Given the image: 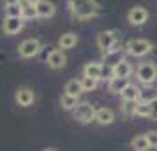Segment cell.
I'll return each instance as SVG.
<instances>
[{"label":"cell","instance_id":"1","mask_svg":"<svg viewBox=\"0 0 157 151\" xmlns=\"http://www.w3.org/2000/svg\"><path fill=\"white\" fill-rule=\"evenodd\" d=\"M67 5H69V11L72 13V16L81 21H86L94 16L101 14V5L92 0H69Z\"/></svg>","mask_w":157,"mask_h":151},{"label":"cell","instance_id":"2","mask_svg":"<svg viewBox=\"0 0 157 151\" xmlns=\"http://www.w3.org/2000/svg\"><path fill=\"white\" fill-rule=\"evenodd\" d=\"M152 49H154V42L148 41V39H131L125 44V53L132 55L136 58H141L145 55H148Z\"/></svg>","mask_w":157,"mask_h":151},{"label":"cell","instance_id":"3","mask_svg":"<svg viewBox=\"0 0 157 151\" xmlns=\"http://www.w3.org/2000/svg\"><path fill=\"white\" fill-rule=\"evenodd\" d=\"M136 79L145 86H150L157 79V65L154 62H143L136 69Z\"/></svg>","mask_w":157,"mask_h":151},{"label":"cell","instance_id":"4","mask_svg":"<svg viewBox=\"0 0 157 151\" xmlns=\"http://www.w3.org/2000/svg\"><path fill=\"white\" fill-rule=\"evenodd\" d=\"M72 116L79 123H90L95 118V107L90 102H78V106L72 109Z\"/></svg>","mask_w":157,"mask_h":151},{"label":"cell","instance_id":"5","mask_svg":"<svg viewBox=\"0 0 157 151\" xmlns=\"http://www.w3.org/2000/svg\"><path fill=\"white\" fill-rule=\"evenodd\" d=\"M118 41V34L117 30H102L99 35H97V48L102 51V55L113 48Z\"/></svg>","mask_w":157,"mask_h":151},{"label":"cell","instance_id":"6","mask_svg":"<svg viewBox=\"0 0 157 151\" xmlns=\"http://www.w3.org/2000/svg\"><path fill=\"white\" fill-rule=\"evenodd\" d=\"M102 56H104V65H108V67H115L117 63H120V62L125 60V48H122L120 44L117 42L113 48L108 51V53H104Z\"/></svg>","mask_w":157,"mask_h":151},{"label":"cell","instance_id":"7","mask_svg":"<svg viewBox=\"0 0 157 151\" xmlns=\"http://www.w3.org/2000/svg\"><path fill=\"white\" fill-rule=\"evenodd\" d=\"M39 51H41V42L37 39H27L20 44L18 55H20V58H32L36 56Z\"/></svg>","mask_w":157,"mask_h":151},{"label":"cell","instance_id":"8","mask_svg":"<svg viewBox=\"0 0 157 151\" xmlns=\"http://www.w3.org/2000/svg\"><path fill=\"white\" fill-rule=\"evenodd\" d=\"M127 21L132 25V27H141L148 21V11L141 5H136L127 13Z\"/></svg>","mask_w":157,"mask_h":151},{"label":"cell","instance_id":"9","mask_svg":"<svg viewBox=\"0 0 157 151\" xmlns=\"http://www.w3.org/2000/svg\"><path fill=\"white\" fill-rule=\"evenodd\" d=\"M16 104L18 106H21V107H30L32 104H34V100H36V93H34V90L29 86H20L18 90H16Z\"/></svg>","mask_w":157,"mask_h":151},{"label":"cell","instance_id":"10","mask_svg":"<svg viewBox=\"0 0 157 151\" xmlns=\"http://www.w3.org/2000/svg\"><path fill=\"white\" fill-rule=\"evenodd\" d=\"M46 63H48V67H50V69L58 70V69H64V67H65V63H67V58H65L64 51L51 49L50 53H48V56H46Z\"/></svg>","mask_w":157,"mask_h":151},{"label":"cell","instance_id":"11","mask_svg":"<svg viewBox=\"0 0 157 151\" xmlns=\"http://www.w3.org/2000/svg\"><path fill=\"white\" fill-rule=\"evenodd\" d=\"M2 30L6 35H16L23 30V20L21 18H6L2 23Z\"/></svg>","mask_w":157,"mask_h":151},{"label":"cell","instance_id":"12","mask_svg":"<svg viewBox=\"0 0 157 151\" xmlns=\"http://www.w3.org/2000/svg\"><path fill=\"white\" fill-rule=\"evenodd\" d=\"M34 4H36L37 18H44V20H46V18H51V16L55 14V11H57L55 4H51L48 0H37Z\"/></svg>","mask_w":157,"mask_h":151},{"label":"cell","instance_id":"13","mask_svg":"<svg viewBox=\"0 0 157 151\" xmlns=\"http://www.w3.org/2000/svg\"><path fill=\"white\" fill-rule=\"evenodd\" d=\"M94 121L99 123V125H111L115 121V113L111 111L109 107H101V109H95V118Z\"/></svg>","mask_w":157,"mask_h":151},{"label":"cell","instance_id":"14","mask_svg":"<svg viewBox=\"0 0 157 151\" xmlns=\"http://www.w3.org/2000/svg\"><path fill=\"white\" fill-rule=\"evenodd\" d=\"M101 72H102V65L99 62H90V63H85V67H83V76L85 77H90V79L99 81Z\"/></svg>","mask_w":157,"mask_h":151},{"label":"cell","instance_id":"15","mask_svg":"<svg viewBox=\"0 0 157 151\" xmlns=\"http://www.w3.org/2000/svg\"><path fill=\"white\" fill-rule=\"evenodd\" d=\"M111 69H113V77H120V79H129V76L132 74V67H131V63H129L127 60L117 63Z\"/></svg>","mask_w":157,"mask_h":151},{"label":"cell","instance_id":"16","mask_svg":"<svg viewBox=\"0 0 157 151\" xmlns=\"http://www.w3.org/2000/svg\"><path fill=\"white\" fill-rule=\"evenodd\" d=\"M76 44H78V35H76L74 32H65V34H62V37L58 39L60 49H72Z\"/></svg>","mask_w":157,"mask_h":151},{"label":"cell","instance_id":"17","mask_svg":"<svg viewBox=\"0 0 157 151\" xmlns=\"http://www.w3.org/2000/svg\"><path fill=\"white\" fill-rule=\"evenodd\" d=\"M155 99H157V90L152 86V84H150V86H145V88H140V100L138 102L152 104Z\"/></svg>","mask_w":157,"mask_h":151},{"label":"cell","instance_id":"18","mask_svg":"<svg viewBox=\"0 0 157 151\" xmlns=\"http://www.w3.org/2000/svg\"><path fill=\"white\" fill-rule=\"evenodd\" d=\"M127 86H129V79L113 77V79H109V83H108V92L109 93H122Z\"/></svg>","mask_w":157,"mask_h":151},{"label":"cell","instance_id":"19","mask_svg":"<svg viewBox=\"0 0 157 151\" xmlns=\"http://www.w3.org/2000/svg\"><path fill=\"white\" fill-rule=\"evenodd\" d=\"M20 7H21V20H36L37 18L34 2H20Z\"/></svg>","mask_w":157,"mask_h":151},{"label":"cell","instance_id":"20","mask_svg":"<svg viewBox=\"0 0 157 151\" xmlns=\"http://www.w3.org/2000/svg\"><path fill=\"white\" fill-rule=\"evenodd\" d=\"M64 92H65V95H71V97H76V99H78L79 93H83L79 79H71V81H67V83H65V86H64Z\"/></svg>","mask_w":157,"mask_h":151},{"label":"cell","instance_id":"21","mask_svg":"<svg viewBox=\"0 0 157 151\" xmlns=\"http://www.w3.org/2000/svg\"><path fill=\"white\" fill-rule=\"evenodd\" d=\"M122 99L124 100H127V102H138L140 100V88L136 86V84H131L129 83V86L122 92Z\"/></svg>","mask_w":157,"mask_h":151},{"label":"cell","instance_id":"22","mask_svg":"<svg viewBox=\"0 0 157 151\" xmlns=\"http://www.w3.org/2000/svg\"><path fill=\"white\" fill-rule=\"evenodd\" d=\"M4 13H6V18H21L20 2H7L4 5Z\"/></svg>","mask_w":157,"mask_h":151},{"label":"cell","instance_id":"23","mask_svg":"<svg viewBox=\"0 0 157 151\" xmlns=\"http://www.w3.org/2000/svg\"><path fill=\"white\" fill-rule=\"evenodd\" d=\"M131 146L134 151H148L150 146H148V141L145 135H136L132 141H131Z\"/></svg>","mask_w":157,"mask_h":151},{"label":"cell","instance_id":"24","mask_svg":"<svg viewBox=\"0 0 157 151\" xmlns=\"http://www.w3.org/2000/svg\"><path fill=\"white\" fill-rule=\"evenodd\" d=\"M134 116H141V118H152V106L150 104H143L138 102L134 109Z\"/></svg>","mask_w":157,"mask_h":151},{"label":"cell","instance_id":"25","mask_svg":"<svg viewBox=\"0 0 157 151\" xmlns=\"http://www.w3.org/2000/svg\"><path fill=\"white\" fill-rule=\"evenodd\" d=\"M60 106H62V109H65V111H72V109L78 106V99L64 93L60 97Z\"/></svg>","mask_w":157,"mask_h":151},{"label":"cell","instance_id":"26","mask_svg":"<svg viewBox=\"0 0 157 151\" xmlns=\"http://www.w3.org/2000/svg\"><path fill=\"white\" fill-rule=\"evenodd\" d=\"M79 83H81V90H83V92H92V90H95V86H97V81L90 79V77H85V76L79 79Z\"/></svg>","mask_w":157,"mask_h":151},{"label":"cell","instance_id":"27","mask_svg":"<svg viewBox=\"0 0 157 151\" xmlns=\"http://www.w3.org/2000/svg\"><path fill=\"white\" fill-rule=\"evenodd\" d=\"M136 104L138 102H127V100H124L122 102V114L124 116H134V109H136Z\"/></svg>","mask_w":157,"mask_h":151},{"label":"cell","instance_id":"28","mask_svg":"<svg viewBox=\"0 0 157 151\" xmlns=\"http://www.w3.org/2000/svg\"><path fill=\"white\" fill-rule=\"evenodd\" d=\"M145 137H147V141H148L150 148L157 149V130H148V132L145 134Z\"/></svg>","mask_w":157,"mask_h":151},{"label":"cell","instance_id":"29","mask_svg":"<svg viewBox=\"0 0 157 151\" xmlns=\"http://www.w3.org/2000/svg\"><path fill=\"white\" fill-rule=\"evenodd\" d=\"M150 106H152V118H155V120H157V99L152 102Z\"/></svg>","mask_w":157,"mask_h":151},{"label":"cell","instance_id":"30","mask_svg":"<svg viewBox=\"0 0 157 151\" xmlns=\"http://www.w3.org/2000/svg\"><path fill=\"white\" fill-rule=\"evenodd\" d=\"M43 151H57L55 148H46V149H43Z\"/></svg>","mask_w":157,"mask_h":151}]
</instances>
